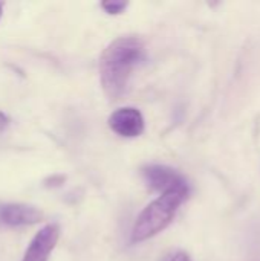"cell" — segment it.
<instances>
[{
	"mask_svg": "<svg viewBox=\"0 0 260 261\" xmlns=\"http://www.w3.org/2000/svg\"><path fill=\"white\" fill-rule=\"evenodd\" d=\"M2 15H3V3L0 2V18H2Z\"/></svg>",
	"mask_w": 260,
	"mask_h": 261,
	"instance_id": "obj_11",
	"label": "cell"
},
{
	"mask_svg": "<svg viewBox=\"0 0 260 261\" xmlns=\"http://www.w3.org/2000/svg\"><path fill=\"white\" fill-rule=\"evenodd\" d=\"M162 261H192L190 260V257L185 254V252H173V254H170V255H167L166 258Z\"/></svg>",
	"mask_w": 260,
	"mask_h": 261,
	"instance_id": "obj_8",
	"label": "cell"
},
{
	"mask_svg": "<svg viewBox=\"0 0 260 261\" xmlns=\"http://www.w3.org/2000/svg\"><path fill=\"white\" fill-rule=\"evenodd\" d=\"M146 184L155 191H170L178 187L187 185L185 179L167 165H147L141 170Z\"/></svg>",
	"mask_w": 260,
	"mask_h": 261,
	"instance_id": "obj_6",
	"label": "cell"
},
{
	"mask_svg": "<svg viewBox=\"0 0 260 261\" xmlns=\"http://www.w3.org/2000/svg\"><path fill=\"white\" fill-rule=\"evenodd\" d=\"M60 239V228L54 223L41 228L31 240L21 261H48Z\"/></svg>",
	"mask_w": 260,
	"mask_h": 261,
	"instance_id": "obj_5",
	"label": "cell"
},
{
	"mask_svg": "<svg viewBox=\"0 0 260 261\" xmlns=\"http://www.w3.org/2000/svg\"><path fill=\"white\" fill-rule=\"evenodd\" d=\"M8 125H9V118L3 112H0V133L5 132L8 128Z\"/></svg>",
	"mask_w": 260,
	"mask_h": 261,
	"instance_id": "obj_10",
	"label": "cell"
},
{
	"mask_svg": "<svg viewBox=\"0 0 260 261\" xmlns=\"http://www.w3.org/2000/svg\"><path fill=\"white\" fill-rule=\"evenodd\" d=\"M187 196L188 185H184L162 193L158 199L149 203L135 220L132 228V242L141 243L164 231L172 223L178 208Z\"/></svg>",
	"mask_w": 260,
	"mask_h": 261,
	"instance_id": "obj_2",
	"label": "cell"
},
{
	"mask_svg": "<svg viewBox=\"0 0 260 261\" xmlns=\"http://www.w3.org/2000/svg\"><path fill=\"white\" fill-rule=\"evenodd\" d=\"M43 220V213L26 203H2L0 205V226L20 228L35 225Z\"/></svg>",
	"mask_w": 260,
	"mask_h": 261,
	"instance_id": "obj_3",
	"label": "cell"
},
{
	"mask_svg": "<svg viewBox=\"0 0 260 261\" xmlns=\"http://www.w3.org/2000/svg\"><path fill=\"white\" fill-rule=\"evenodd\" d=\"M127 2L123 0H104L101 3V8L107 12V14H121L126 8H127Z\"/></svg>",
	"mask_w": 260,
	"mask_h": 261,
	"instance_id": "obj_7",
	"label": "cell"
},
{
	"mask_svg": "<svg viewBox=\"0 0 260 261\" xmlns=\"http://www.w3.org/2000/svg\"><path fill=\"white\" fill-rule=\"evenodd\" d=\"M146 58V47L138 37H118L100 57V80L109 99H118L127 87L132 72Z\"/></svg>",
	"mask_w": 260,
	"mask_h": 261,
	"instance_id": "obj_1",
	"label": "cell"
},
{
	"mask_svg": "<svg viewBox=\"0 0 260 261\" xmlns=\"http://www.w3.org/2000/svg\"><path fill=\"white\" fill-rule=\"evenodd\" d=\"M64 176H52V177H49V179H46V187H60L63 182H64Z\"/></svg>",
	"mask_w": 260,
	"mask_h": 261,
	"instance_id": "obj_9",
	"label": "cell"
},
{
	"mask_svg": "<svg viewBox=\"0 0 260 261\" xmlns=\"http://www.w3.org/2000/svg\"><path fill=\"white\" fill-rule=\"evenodd\" d=\"M109 127L123 138H136L144 132V118L135 107H121L109 116Z\"/></svg>",
	"mask_w": 260,
	"mask_h": 261,
	"instance_id": "obj_4",
	"label": "cell"
}]
</instances>
